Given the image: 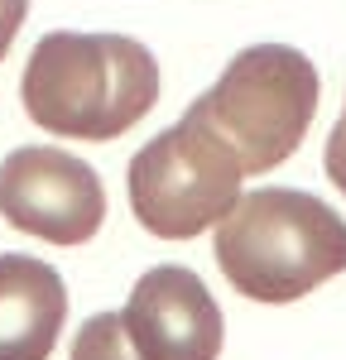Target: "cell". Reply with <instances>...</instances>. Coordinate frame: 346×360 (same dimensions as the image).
<instances>
[{
	"instance_id": "cell-1",
	"label": "cell",
	"mask_w": 346,
	"mask_h": 360,
	"mask_svg": "<svg viewBox=\"0 0 346 360\" xmlns=\"http://www.w3.org/2000/svg\"><path fill=\"white\" fill-rule=\"evenodd\" d=\"M159 86V63L140 39L53 29L29 53L20 101L49 135L106 144L154 111Z\"/></svg>"
},
{
	"instance_id": "cell-2",
	"label": "cell",
	"mask_w": 346,
	"mask_h": 360,
	"mask_svg": "<svg viewBox=\"0 0 346 360\" xmlns=\"http://www.w3.org/2000/svg\"><path fill=\"white\" fill-rule=\"evenodd\" d=\"M217 264L250 303H298L346 274V217L298 188H255L217 221Z\"/></svg>"
},
{
	"instance_id": "cell-3",
	"label": "cell",
	"mask_w": 346,
	"mask_h": 360,
	"mask_svg": "<svg viewBox=\"0 0 346 360\" xmlns=\"http://www.w3.org/2000/svg\"><path fill=\"white\" fill-rule=\"evenodd\" d=\"M322 77L313 58L288 44H255L222 68V77L188 106V120L241 164V173H269L303 144L317 115Z\"/></svg>"
},
{
	"instance_id": "cell-4",
	"label": "cell",
	"mask_w": 346,
	"mask_h": 360,
	"mask_svg": "<svg viewBox=\"0 0 346 360\" xmlns=\"http://www.w3.org/2000/svg\"><path fill=\"white\" fill-rule=\"evenodd\" d=\"M241 178V164L183 115L130 159L135 221L159 240H193L236 207Z\"/></svg>"
},
{
	"instance_id": "cell-5",
	"label": "cell",
	"mask_w": 346,
	"mask_h": 360,
	"mask_svg": "<svg viewBox=\"0 0 346 360\" xmlns=\"http://www.w3.org/2000/svg\"><path fill=\"white\" fill-rule=\"evenodd\" d=\"M0 217L49 245H82L106 221V188L77 154L25 144L0 164Z\"/></svg>"
},
{
	"instance_id": "cell-6",
	"label": "cell",
	"mask_w": 346,
	"mask_h": 360,
	"mask_svg": "<svg viewBox=\"0 0 346 360\" xmlns=\"http://www.w3.org/2000/svg\"><path fill=\"white\" fill-rule=\"evenodd\" d=\"M120 322L140 360H217L226 341V317L217 298L183 264H159L140 274Z\"/></svg>"
},
{
	"instance_id": "cell-7",
	"label": "cell",
	"mask_w": 346,
	"mask_h": 360,
	"mask_svg": "<svg viewBox=\"0 0 346 360\" xmlns=\"http://www.w3.org/2000/svg\"><path fill=\"white\" fill-rule=\"evenodd\" d=\"M68 322V288L34 255H0V360H49Z\"/></svg>"
},
{
	"instance_id": "cell-8",
	"label": "cell",
	"mask_w": 346,
	"mask_h": 360,
	"mask_svg": "<svg viewBox=\"0 0 346 360\" xmlns=\"http://www.w3.org/2000/svg\"><path fill=\"white\" fill-rule=\"evenodd\" d=\"M72 360H140V356L125 336L120 312H96V317L82 322V332L72 336Z\"/></svg>"
},
{
	"instance_id": "cell-9",
	"label": "cell",
	"mask_w": 346,
	"mask_h": 360,
	"mask_svg": "<svg viewBox=\"0 0 346 360\" xmlns=\"http://www.w3.org/2000/svg\"><path fill=\"white\" fill-rule=\"evenodd\" d=\"M322 164H327L332 188L346 197V125H342V120H337V125H332V135H327V154H322Z\"/></svg>"
},
{
	"instance_id": "cell-10",
	"label": "cell",
	"mask_w": 346,
	"mask_h": 360,
	"mask_svg": "<svg viewBox=\"0 0 346 360\" xmlns=\"http://www.w3.org/2000/svg\"><path fill=\"white\" fill-rule=\"evenodd\" d=\"M25 15H29V0H0V63L10 53V44H15L20 25H25Z\"/></svg>"
},
{
	"instance_id": "cell-11",
	"label": "cell",
	"mask_w": 346,
	"mask_h": 360,
	"mask_svg": "<svg viewBox=\"0 0 346 360\" xmlns=\"http://www.w3.org/2000/svg\"><path fill=\"white\" fill-rule=\"evenodd\" d=\"M342 125H346V111H342Z\"/></svg>"
}]
</instances>
